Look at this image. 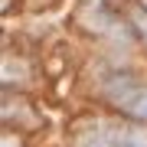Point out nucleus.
Returning a JSON list of instances; mask_svg holds the SVG:
<instances>
[{
	"label": "nucleus",
	"instance_id": "nucleus-4",
	"mask_svg": "<svg viewBox=\"0 0 147 147\" xmlns=\"http://www.w3.org/2000/svg\"><path fill=\"white\" fill-rule=\"evenodd\" d=\"M144 3H147V0H144Z\"/></svg>",
	"mask_w": 147,
	"mask_h": 147
},
{
	"label": "nucleus",
	"instance_id": "nucleus-3",
	"mask_svg": "<svg viewBox=\"0 0 147 147\" xmlns=\"http://www.w3.org/2000/svg\"><path fill=\"white\" fill-rule=\"evenodd\" d=\"M131 20H134V26L147 36V13H144V10H134V13H131Z\"/></svg>",
	"mask_w": 147,
	"mask_h": 147
},
{
	"label": "nucleus",
	"instance_id": "nucleus-1",
	"mask_svg": "<svg viewBox=\"0 0 147 147\" xmlns=\"http://www.w3.org/2000/svg\"><path fill=\"white\" fill-rule=\"evenodd\" d=\"M72 147H147V134L118 121H95L75 134Z\"/></svg>",
	"mask_w": 147,
	"mask_h": 147
},
{
	"label": "nucleus",
	"instance_id": "nucleus-2",
	"mask_svg": "<svg viewBox=\"0 0 147 147\" xmlns=\"http://www.w3.org/2000/svg\"><path fill=\"white\" fill-rule=\"evenodd\" d=\"M105 95L111 98V105L121 108L124 115L147 121V85L127 79V75H111L105 82Z\"/></svg>",
	"mask_w": 147,
	"mask_h": 147
}]
</instances>
